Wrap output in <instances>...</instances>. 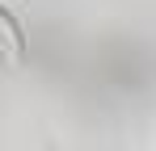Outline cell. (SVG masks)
<instances>
[{
  "instance_id": "cell-1",
  "label": "cell",
  "mask_w": 156,
  "mask_h": 151,
  "mask_svg": "<svg viewBox=\"0 0 156 151\" xmlns=\"http://www.w3.org/2000/svg\"><path fill=\"white\" fill-rule=\"evenodd\" d=\"M26 59V38H21V25L9 8H0V63L4 67H17Z\"/></svg>"
}]
</instances>
